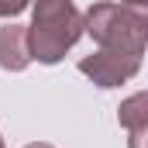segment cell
<instances>
[{"label": "cell", "instance_id": "cell-5", "mask_svg": "<svg viewBox=\"0 0 148 148\" xmlns=\"http://www.w3.org/2000/svg\"><path fill=\"white\" fill-rule=\"evenodd\" d=\"M117 121L127 127L131 134V148H145V138H148V97L145 93H134L121 103L117 110Z\"/></svg>", "mask_w": 148, "mask_h": 148}, {"label": "cell", "instance_id": "cell-9", "mask_svg": "<svg viewBox=\"0 0 148 148\" xmlns=\"http://www.w3.org/2000/svg\"><path fill=\"white\" fill-rule=\"evenodd\" d=\"M0 148H3V138H0Z\"/></svg>", "mask_w": 148, "mask_h": 148}, {"label": "cell", "instance_id": "cell-1", "mask_svg": "<svg viewBox=\"0 0 148 148\" xmlns=\"http://www.w3.org/2000/svg\"><path fill=\"white\" fill-rule=\"evenodd\" d=\"M79 38H83V14L76 10L73 0H35V17L28 28L31 59L55 66Z\"/></svg>", "mask_w": 148, "mask_h": 148}, {"label": "cell", "instance_id": "cell-6", "mask_svg": "<svg viewBox=\"0 0 148 148\" xmlns=\"http://www.w3.org/2000/svg\"><path fill=\"white\" fill-rule=\"evenodd\" d=\"M31 0H0V17H17L21 10H28Z\"/></svg>", "mask_w": 148, "mask_h": 148}, {"label": "cell", "instance_id": "cell-7", "mask_svg": "<svg viewBox=\"0 0 148 148\" xmlns=\"http://www.w3.org/2000/svg\"><path fill=\"white\" fill-rule=\"evenodd\" d=\"M121 3H127V7H145L148 0H121Z\"/></svg>", "mask_w": 148, "mask_h": 148}, {"label": "cell", "instance_id": "cell-2", "mask_svg": "<svg viewBox=\"0 0 148 148\" xmlns=\"http://www.w3.org/2000/svg\"><path fill=\"white\" fill-rule=\"evenodd\" d=\"M83 31L100 48L145 55L148 14H145V7H127V3H93L83 14Z\"/></svg>", "mask_w": 148, "mask_h": 148}, {"label": "cell", "instance_id": "cell-3", "mask_svg": "<svg viewBox=\"0 0 148 148\" xmlns=\"http://www.w3.org/2000/svg\"><path fill=\"white\" fill-rule=\"evenodd\" d=\"M141 69V55H127V52H114V48H100L97 55H86L79 62V73L90 76L97 86L110 90V86H121L127 79H134Z\"/></svg>", "mask_w": 148, "mask_h": 148}, {"label": "cell", "instance_id": "cell-8", "mask_svg": "<svg viewBox=\"0 0 148 148\" xmlns=\"http://www.w3.org/2000/svg\"><path fill=\"white\" fill-rule=\"evenodd\" d=\"M24 148H52V145H45V141H31V145H24Z\"/></svg>", "mask_w": 148, "mask_h": 148}, {"label": "cell", "instance_id": "cell-4", "mask_svg": "<svg viewBox=\"0 0 148 148\" xmlns=\"http://www.w3.org/2000/svg\"><path fill=\"white\" fill-rule=\"evenodd\" d=\"M31 62V48H28V28L21 24H3L0 28V69L7 73H21Z\"/></svg>", "mask_w": 148, "mask_h": 148}]
</instances>
